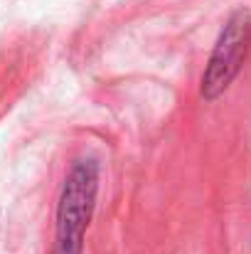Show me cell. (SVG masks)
<instances>
[{
  "mask_svg": "<svg viewBox=\"0 0 251 254\" xmlns=\"http://www.w3.org/2000/svg\"><path fill=\"white\" fill-rule=\"evenodd\" d=\"M99 178V161L91 156L77 158L69 166L57 202V254H82L84 237L96 207Z\"/></svg>",
  "mask_w": 251,
  "mask_h": 254,
  "instance_id": "1",
  "label": "cell"
},
{
  "mask_svg": "<svg viewBox=\"0 0 251 254\" xmlns=\"http://www.w3.org/2000/svg\"><path fill=\"white\" fill-rule=\"evenodd\" d=\"M251 47V10L249 7H239L229 15V20L224 22L217 45L207 60L204 74H202V99L214 101L219 99L232 82L237 79V74L244 67V60L249 55Z\"/></svg>",
  "mask_w": 251,
  "mask_h": 254,
  "instance_id": "2",
  "label": "cell"
}]
</instances>
